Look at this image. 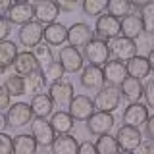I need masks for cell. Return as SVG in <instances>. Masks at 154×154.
Listing matches in <instances>:
<instances>
[{
    "instance_id": "obj_1",
    "label": "cell",
    "mask_w": 154,
    "mask_h": 154,
    "mask_svg": "<svg viewBox=\"0 0 154 154\" xmlns=\"http://www.w3.org/2000/svg\"><path fill=\"white\" fill-rule=\"evenodd\" d=\"M83 48H85L83 56L87 58V60H89V64H93V66H100V67H102L106 62L110 60V54H112L108 41H104V38H98V37L91 38V41L87 42Z\"/></svg>"
},
{
    "instance_id": "obj_2",
    "label": "cell",
    "mask_w": 154,
    "mask_h": 154,
    "mask_svg": "<svg viewBox=\"0 0 154 154\" xmlns=\"http://www.w3.org/2000/svg\"><path fill=\"white\" fill-rule=\"evenodd\" d=\"M93 102H94V110H100V112H114L116 108H119L122 93H119V89L114 87V85H104L102 89H98V93H96Z\"/></svg>"
},
{
    "instance_id": "obj_3",
    "label": "cell",
    "mask_w": 154,
    "mask_h": 154,
    "mask_svg": "<svg viewBox=\"0 0 154 154\" xmlns=\"http://www.w3.org/2000/svg\"><path fill=\"white\" fill-rule=\"evenodd\" d=\"M31 135H33V139L37 141L38 146H50L52 141L56 139V131L52 129V125H50V119L48 118H41V116H33V119H31Z\"/></svg>"
},
{
    "instance_id": "obj_4",
    "label": "cell",
    "mask_w": 154,
    "mask_h": 154,
    "mask_svg": "<svg viewBox=\"0 0 154 154\" xmlns=\"http://www.w3.org/2000/svg\"><path fill=\"white\" fill-rule=\"evenodd\" d=\"M48 96L52 98L54 106H58L60 110H64L69 106V102L73 100V85L69 83L67 79H60V81H54V83L48 85Z\"/></svg>"
},
{
    "instance_id": "obj_5",
    "label": "cell",
    "mask_w": 154,
    "mask_h": 154,
    "mask_svg": "<svg viewBox=\"0 0 154 154\" xmlns=\"http://www.w3.org/2000/svg\"><path fill=\"white\" fill-rule=\"evenodd\" d=\"M6 119H8V127H12V129H21L25 125H29L33 119L31 104H27V102L10 104V108L6 112Z\"/></svg>"
},
{
    "instance_id": "obj_6",
    "label": "cell",
    "mask_w": 154,
    "mask_h": 154,
    "mask_svg": "<svg viewBox=\"0 0 154 154\" xmlns=\"http://www.w3.org/2000/svg\"><path fill=\"white\" fill-rule=\"evenodd\" d=\"M94 35L98 38H104V41H114L116 37L122 35V21L110 14H102L96 17Z\"/></svg>"
},
{
    "instance_id": "obj_7",
    "label": "cell",
    "mask_w": 154,
    "mask_h": 154,
    "mask_svg": "<svg viewBox=\"0 0 154 154\" xmlns=\"http://www.w3.org/2000/svg\"><path fill=\"white\" fill-rule=\"evenodd\" d=\"M58 60H60V66L64 67L66 73H77L85 67V56L75 46H62Z\"/></svg>"
},
{
    "instance_id": "obj_8",
    "label": "cell",
    "mask_w": 154,
    "mask_h": 154,
    "mask_svg": "<svg viewBox=\"0 0 154 154\" xmlns=\"http://www.w3.org/2000/svg\"><path fill=\"white\" fill-rule=\"evenodd\" d=\"M67 112L73 118V122H87L94 114V102L87 94H77L67 106Z\"/></svg>"
},
{
    "instance_id": "obj_9",
    "label": "cell",
    "mask_w": 154,
    "mask_h": 154,
    "mask_svg": "<svg viewBox=\"0 0 154 154\" xmlns=\"http://www.w3.org/2000/svg\"><path fill=\"white\" fill-rule=\"evenodd\" d=\"M42 33H45V25L38 23L37 19H33V21H29V23L19 27L17 41L27 48H35L38 42H42Z\"/></svg>"
},
{
    "instance_id": "obj_10",
    "label": "cell",
    "mask_w": 154,
    "mask_h": 154,
    "mask_svg": "<svg viewBox=\"0 0 154 154\" xmlns=\"http://www.w3.org/2000/svg\"><path fill=\"white\" fill-rule=\"evenodd\" d=\"M116 125V118L112 112H100L94 110V114L87 119V129L93 135H106L114 129Z\"/></svg>"
},
{
    "instance_id": "obj_11",
    "label": "cell",
    "mask_w": 154,
    "mask_h": 154,
    "mask_svg": "<svg viewBox=\"0 0 154 154\" xmlns=\"http://www.w3.org/2000/svg\"><path fill=\"white\" fill-rule=\"evenodd\" d=\"M116 141L119 144V150H131L135 152L137 146L143 143V133L141 129L131 127V125H122L116 133Z\"/></svg>"
},
{
    "instance_id": "obj_12",
    "label": "cell",
    "mask_w": 154,
    "mask_h": 154,
    "mask_svg": "<svg viewBox=\"0 0 154 154\" xmlns=\"http://www.w3.org/2000/svg\"><path fill=\"white\" fill-rule=\"evenodd\" d=\"M148 106L143 104L141 100H137V102H129V106L123 110V125H131V127H137L141 129V125L146 123L148 119Z\"/></svg>"
},
{
    "instance_id": "obj_13",
    "label": "cell",
    "mask_w": 154,
    "mask_h": 154,
    "mask_svg": "<svg viewBox=\"0 0 154 154\" xmlns=\"http://www.w3.org/2000/svg\"><path fill=\"white\" fill-rule=\"evenodd\" d=\"M33 12H35V19L38 23L50 25L60 16V6H58L54 0H37L33 4Z\"/></svg>"
},
{
    "instance_id": "obj_14",
    "label": "cell",
    "mask_w": 154,
    "mask_h": 154,
    "mask_svg": "<svg viewBox=\"0 0 154 154\" xmlns=\"http://www.w3.org/2000/svg\"><path fill=\"white\" fill-rule=\"evenodd\" d=\"M110 45V50L112 54H116V60H122V62H127L131 60L133 56H137V42L133 38H127V37H116L114 41L108 42Z\"/></svg>"
},
{
    "instance_id": "obj_15",
    "label": "cell",
    "mask_w": 154,
    "mask_h": 154,
    "mask_svg": "<svg viewBox=\"0 0 154 154\" xmlns=\"http://www.w3.org/2000/svg\"><path fill=\"white\" fill-rule=\"evenodd\" d=\"M102 73H104V83L106 85L119 87L123 83V79L127 77L125 62H122V60H108L102 66Z\"/></svg>"
},
{
    "instance_id": "obj_16",
    "label": "cell",
    "mask_w": 154,
    "mask_h": 154,
    "mask_svg": "<svg viewBox=\"0 0 154 154\" xmlns=\"http://www.w3.org/2000/svg\"><path fill=\"white\" fill-rule=\"evenodd\" d=\"M35 17V12H33V4L31 2H19V4H12L6 19L12 25H25V23L33 21Z\"/></svg>"
},
{
    "instance_id": "obj_17",
    "label": "cell",
    "mask_w": 154,
    "mask_h": 154,
    "mask_svg": "<svg viewBox=\"0 0 154 154\" xmlns=\"http://www.w3.org/2000/svg\"><path fill=\"white\" fill-rule=\"evenodd\" d=\"M81 85L89 91H98L104 87V73L100 66H93L87 64L81 69Z\"/></svg>"
},
{
    "instance_id": "obj_18",
    "label": "cell",
    "mask_w": 154,
    "mask_h": 154,
    "mask_svg": "<svg viewBox=\"0 0 154 154\" xmlns=\"http://www.w3.org/2000/svg\"><path fill=\"white\" fill-rule=\"evenodd\" d=\"M91 38H94V31L83 21L73 23L67 29V42H69V46H75V48L85 46Z\"/></svg>"
},
{
    "instance_id": "obj_19",
    "label": "cell",
    "mask_w": 154,
    "mask_h": 154,
    "mask_svg": "<svg viewBox=\"0 0 154 154\" xmlns=\"http://www.w3.org/2000/svg\"><path fill=\"white\" fill-rule=\"evenodd\" d=\"M14 69H16V73L17 75H21V77H27L29 73H33L35 69H38V62H37V58L35 54H33L31 50H23V52H17V56H16V62H14Z\"/></svg>"
},
{
    "instance_id": "obj_20",
    "label": "cell",
    "mask_w": 154,
    "mask_h": 154,
    "mask_svg": "<svg viewBox=\"0 0 154 154\" xmlns=\"http://www.w3.org/2000/svg\"><path fill=\"white\" fill-rule=\"evenodd\" d=\"M125 67H127V75L129 77H135V79H146L148 75L152 73L150 71V64H148V58L146 56H133L131 60L125 62Z\"/></svg>"
},
{
    "instance_id": "obj_21",
    "label": "cell",
    "mask_w": 154,
    "mask_h": 154,
    "mask_svg": "<svg viewBox=\"0 0 154 154\" xmlns=\"http://www.w3.org/2000/svg\"><path fill=\"white\" fill-rule=\"evenodd\" d=\"M42 41L50 46H62L64 42H67V27L58 21L50 23V25H45Z\"/></svg>"
},
{
    "instance_id": "obj_22",
    "label": "cell",
    "mask_w": 154,
    "mask_h": 154,
    "mask_svg": "<svg viewBox=\"0 0 154 154\" xmlns=\"http://www.w3.org/2000/svg\"><path fill=\"white\" fill-rule=\"evenodd\" d=\"M119 21H122V37H127V38H133L135 41V38H139L144 33L143 19L139 14H127Z\"/></svg>"
},
{
    "instance_id": "obj_23",
    "label": "cell",
    "mask_w": 154,
    "mask_h": 154,
    "mask_svg": "<svg viewBox=\"0 0 154 154\" xmlns=\"http://www.w3.org/2000/svg\"><path fill=\"white\" fill-rule=\"evenodd\" d=\"M119 93L122 96L129 100V102H137V100L143 98V93H144V85L141 79H135V77H125L123 83L119 85Z\"/></svg>"
},
{
    "instance_id": "obj_24",
    "label": "cell",
    "mask_w": 154,
    "mask_h": 154,
    "mask_svg": "<svg viewBox=\"0 0 154 154\" xmlns=\"http://www.w3.org/2000/svg\"><path fill=\"white\" fill-rule=\"evenodd\" d=\"M52 154H77L79 150V143L73 135L66 133V135H56V139L50 144Z\"/></svg>"
},
{
    "instance_id": "obj_25",
    "label": "cell",
    "mask_w": 154,
    "mask_h": 154,
    "mask_svg": "<svg viewBox=\"0 0 154 154\" xmlns=\"http://www.w3.org/2000/svg\"><path fill=\"white\" fill-rule=\"evenodd\" d=\"M54 102H52V98L48 96L46 93H37L33 94L31 98V110H33V116H41V118H48V116H52L54 112Z\"/></svg>"
},
{
    "instance_id": "obj_26",
    "label": "cell",
    "mask_w": 154,
    "mask_h": 154,
    "mask_svg": "<svg viewBox=\"0 0 154 154\" xmlns=\"http://www.w3.org/2000/svg\"><path fill=\"white\" fill-rule=\"evenodd\" d=\"M12 146L14 154H37L38 144L31 133H19L16 137H12Z\"/></svg>"
},
{
    "instance_id": "obj_27",
    "label": "cell",
    "mask_w": 154,
    "mask_h": 154,
    "mask_svg": "<svg viewBox=\"0 0 154 154\" xmlns=\"http://www.w3.org/2000/svg\"><path fill=\"white\" fill-rule=\"evenodd\" d=\"M17 56V46L14 41H0V73H6L14 66Z\"/></svg>"
},
{
    "instance_id": "obj_28",
    "label": "cell",
    "mask_w": 154,
    "mask_h": 154,
    "mask_svg": "<svg viewBox=\"0 0 154 154\" xmlns=\"http://www.w3.org/2000/svg\"><path fill=\"white\" fill-rule=\"evenodd\" d=\"M50 125L58 135H66V133H71V129H73L75 123H73V118L69 116V112L58 110V112H52Z\"/></svg>"
},
{
    "instance_id": "obj_29",
    "label": "cell",
    "mask_w": 154,
    "mask_h": 154,
    "mask_svg": "<svg viewBox=\"0 0 154 154\" xmlns=\"http://www.w3.org/2000/svg\"><path fill=\"white\" fill-rule=\"evenodd\" d=\"M94 146H96V150H98V154H118L119 152V144L116 141V137H112L110 133L98 135Z\"/></svg>"
},
{
    "instance_id": "obj_30",
    "label": "cell",
    "mask_w": 154,
    "mask_h": 154,
    "mask_svg": "<svg viewBox=\"0 0 154 154\" xmlns=\"http://www.w3.org/2000/svg\"><path fill=\"white\" fill-rule=\"evenodd\" d=\"M4 89L10 93V96H23L27 93L25 91V77H21L17 73L10 75L6 79V83H4Z\"/></svg>"
},
{
    "instance_id": "obj_31",
    "label": "cell",
    "mask_w": 154,
    "mask_h": 154,
    "mask_svg": "<svg viewBox=\"0 0 154 154\" xmlns=\"http://www.w3.org/2000/svg\"><path fill=\"white\" fill-rule=\"evenodd\" d=\"M42 69V77H45V81L48 85L50 83H54V81H60V79H64V67L60 66V62H54L52 60L50 64H46V66H42L41 67Z\"/></svg>"
},
{
    "instance_id": "obj_32",
    "label": "cell",
    "mask_w": 154,
    "mask_h": 154,
    "mask_svg": "<svg viewBox=\"0 0 154 154\" xmlns=\"http://www.w3.org/2000/svg\"><path fill=\"white\" fill-rule=\"evenodd\" d=\"M131 2L129 0H108V6H106V10H108L110 16L122 19L125 17L127 14H131Z\"/></svg>"
},
{
    "instance_id": "obj_33",
    "label": "cell",
    "mask_w": 154,
    "mask_h": 154,
    "mask_svg": "<svg viewBox=\"0 0 154 154\" xmlns=\"http://www.w3.org/2000/svg\"><path fill=\"white\" fill-rule=\"evenodd\" d=\"M108 6V0H81V8H83L85 16L93 17V16H102Z\"/></svg>"
},
{
    "instance_id": "obj_34",
    "label": "cell",
    "mask_w": 154,
    "mask_h": 154,
    "mask_svg": "<svg viewBox=\"0 0 154 154\" xmlns=\"http://www.w3.org/2000/svg\"><path fill=\"white\" fill-rule=\"evenodd\" d=\"M45 85H46V81H45V77H42V69H41V67L25 77V91H27L29 94H31V93L37 94Z\"/></svg>"
},
{
    "instance_id": "obj_35",
    "label": "cell",
    "mask_w": 154,
    "mask_h": 154,
    "mask_svg": "<svg viewBox=\"0 0 154 154\" xmlns=\"http://www.w3.org/2000/svg\"><path fill=\"white\" fill-rule=\"evenodd\" d=\"M33 54H35V58H37V62H38V66H46V64H50L52 60H54V56H52V48H50V45H46L45 41L42 42H38V45L33 48Z\"/></svg>"
},
{
    "instance_id": "obj_36",
    "label": "cell",
    "mask_w": 154,
    "mask_h": 154,
    "mask_svg": "<svg viewBox=\"0 0 154 154\" xmlns=\"http://www.w3.org/2000/svg\"><path fill=\"white\" fill-rule=\"evenodd\" d=\"M141 19H143V27L146 33H154V4H146L141 8Z\"/></svg>"
},
{
    "instance_id": "obj_37",
    "label": "cell",
    "mask_w": 154,
    "mask_h": 154,
    "mask_svg": "<svg viewBox=\"0 0 154 154\" xmlns=\"http://www.w3.org/2000/svg\"><path fill=\"white\" fill-rule=\"evenodd\" d=\"M0 154H14L12 137L8 133H0Z\"/></svg>"
},
{
    "instance_id": "obj_38",
    "label": "cell",
    "mask_w": 154,
    "mask_h": 154,
    "mask_svg": "<svg viewBox=\"0 0 154 154\" xmlns=\"http://www.w3.org/2000/svg\"><path fill=\"white\" fill-rule=\"evenodd\" d=\"M144 100H146V106L148 108H154V79H150L146 85H144Z\"/></svg>"
},
{
    "instance_id": "obj_39",
    "label": "cell",
    "mask_w": 154,
    "mask_h": 154,
    "mask_svg": "<svg viewBox=\"0 0 154 154\" xmlns=\"http://www.w3.org/2000/svg\"><path fill=\"white\" fill-rule=\"evenodd\" d=\"M135 154H154V141H152V139H148V141H143V143L137 146Z\"/></svg>"
},
{
    "instance_id": "obj_40",
    "label": "cell",
    "mask_w": 154,
    "mask_h": 154,
    "mask_svg": "<svg viewBox=\"0 0 154 154\" xmlns=\"http://www.w3.org/2000/svg\"><path fill=\"white\" fill-rule=\"evenodd\" d=\"M10 33H12V23L6 17H0V41H6Z\"/></svg>"
},
{
    "instance_id": "obj_41",
    "label": "cell",
    "mask_w": 154,
    "mask_h": 154,
    "mask_svg": "<svg viewBox=\"0 0 154 154\" xmlns=\"http://www.w3.org/2000/svg\"><path fill=\"white\" fill-rule=\"evenodd\" d=\"M54 2L60 6L62 12H71V10L77 8V4H79L81 0H54Z\"/></svg>"
},
{
    "instance_id": "obj_42",
    "label": "cell",
    "mask_w": 154,
    "mask_h": 154,
    "mask_svg": "<svg viewBox=\"0 0 154 154\" xmlns=\"http://www.w3.org/2000/svg\"><path fill=\"white\" fill-rule=\"evenodd\" d=\"M10 93L6 89H4V85H0V112H4V110L10 108Z\"/></svg>"
},
{
    "instance_id": "obj_43",
    "label": "cell",
    "mask_w": 154,
    "mask_h": 154,
    "mask_svg": "<svg viewBox=\"0 0 154 154\" xmlns=\"http://www.w3.org/2000/svg\"><path fill=\"white\" fill-rule=\"evenodd\" d=\"M77 154H98V150H96V146L91 141H85V143H79Z\"/></svg>"
},
{
    "instance_id": "obj_44",
    "label": "cell",
    "mask_w": 154,
    "mask_h": 154,
    "mask_svg": "<svg viewBox=\"0 0 154 154\" xmlns=\"http://www.w3.org/2000/svg\"><path fill=\"white\" fill-rule=\"evenodd\" d=\"M14 0H0V17H6L10 8H12Z\"/></svg>"
},
{
    "instance_id": "obj_45",
    "label": "cell",
    "mask_w": 154,
    "mask_h": 154,
    "mask_svg": "<svg viewBox=\"0 0 154 154\" xmlns=\"http://www.w3.org/2000/svg\"><path fill=\"white\" fill-rule=\"evenodd\" d=\"M146 135L154 141V116H148V119H146Z\"/></svg>"
},
{
    "instance_id": "obj_46",
    "label": "cell",
    "mask_w": 154,
    "mask_h": 154,
    "mask_svg": "<svg viewBox=\"0 0 154 154\" xmlns=\"http://www.w3.org/2000/svg\"><path fill=\"white\" fill-rule=\"evenodd\" d=\"M129 2H131V6H135V8H139V10H141L143 6H146V4H150L152 0H129Z\"/></svg>"
},
{
    "instance_id": "obj_47",
    "label": "cell",
    "mask_w": 154,
    "mask_h": 154,
    "mask_svg": "<svg viewBox=\"0 0 154 154\" xmlns=\"http://www.w3.org/2000/svg\"><path fill=\"white\" fill-rule=\"evenodd\" d=\"M6 127H8L6 114H4V112H0V133H4V131H6Z\"/></svg>"
},
{
    "instance_id": "obj_48",
    "label": "cell",
    "mask_w": 154,
    "mask_h": 154,
    "mask_svg": "<svg viewBox=\"0 0 154 154\" xmlns=\"http://www.w3.org/2000/svg\"><path fill=\"white\" fill-rule=\"evenodd\" d=\"M146 58H148V64H150V71H154V48H152V50H148Z\"/></svg>"
},
{
    "instance_id": "obj_49",
    "label": "cell",
    "mask_w": 154,
    "mask_h": 154,
    "mask_svg": "<svg viewBox=\"0 0 154 154\" xmlns=\"http://www.w3.org/2000/svg\"><path fill=\"white\" fill-rule=\"evenodd\" d=\"M118 154H135V152H131V150H119Z\"/></svg>"
},
{
    "instance_id": "obj_50",
    "label": "cell",
    "mask_w": 154,
    "mask_h": 154,
    "mask_svg": "<svg viewBox=\"0 0 154 154\" xmlns=\"http://www.w3.org/2000/svg\"><path fill=\"white\" fill-rule=\"evenodd\" d=\"M19 2H31V0H14V4H19Z\"/></svg>"
},
{
    "instance_id": "obj_51",
    "label": "cell",
    "mask_w": 154,
    "mask_h": 154,
    "mask_svg": "<svg viewBox=\"0 0 154 154\" xmlns=\"http://www.w3.org/2000/svg\"><path fill=\"white\" fill-rule=\"evenodd\" d=\"M152 4H154V0H152Z\"/></svg>"
}]
</instances>
